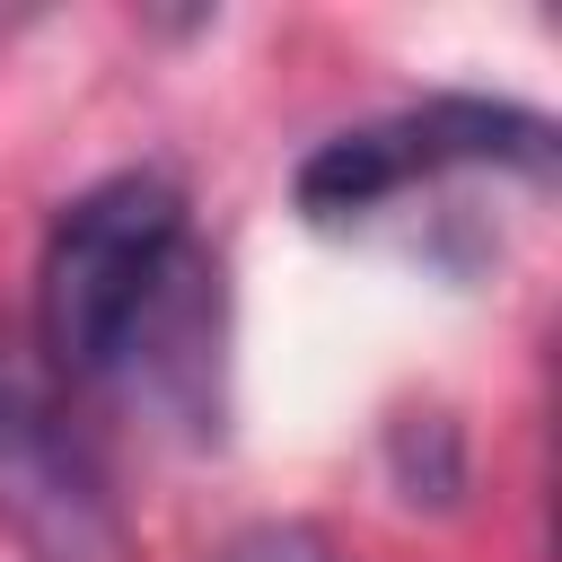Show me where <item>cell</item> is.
<instances>
[{"label":"cell","mask_w":562,"mask_h":562,"mask_svg":"<svg viewBox=\"0 0 562 562\" xmlns=\"http://www.w3.org/2000/svg\"><path fill=\"white\" fill-rule=\"evenodd\" d=\"M176 272H184V193L158 167L88 184L53 220L35 272V351L53 360V378L61 386L114 378L158 299L176 290Z\"/></svg>","instance_id":"obj_1"},{"label":"cell","mask_w":562,"mask_h":562,"mask_svg":"<svg viewBox=\"0 0 562 562\" xmlns=\"http://www.w3.org/2000/svg\"><path fill=\"white\" fill-rule=\"evenodd\" d=\"M448 167H518V176H553V123L527 105H492V97H430L413 114L334 132L307 167H299V211L307 220H360L378 202H395L422 176Z\"/></svg>","instance_id":"obj_3"},{"label":"cell","mask_w":562,"mask_h":562,"mask_svg":"<svg viewBox=\"0 0 562 562\" xmlns=\"http://www.w3.org/2000/svg\"><path fill=\"white\" fill-rule=\"evenodd\" d=\"M0 527L26 562H123L105 457L26 325H0Z\"/></svg>","instance_id":"obj_2"},{"label":"cell","mask_w":562,"mask_h":562,"mask_svg":"<svg viewBox=\"0 0 562 562\" xmlns=\"http://www.w3.org/2000/svg\"><path fill=\"white\" fill-rule=\"evenodd\" d=\"M211 562H342V553H334V536L307 527V518H255V527H237Z\"/></svg>","instance_id":"obj_4"}]
</instances>
